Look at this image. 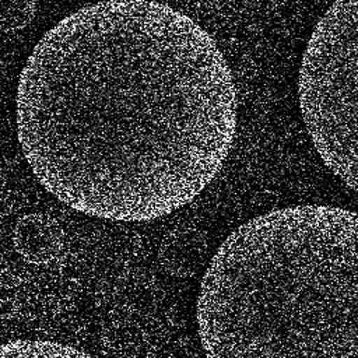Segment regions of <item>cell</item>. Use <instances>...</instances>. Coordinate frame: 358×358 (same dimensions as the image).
I'll return each mask as SVG.
<instances>
[{"label":"cell","instance_id":"obj_1","mask_svg":"<svg viewBox=\"0 0 358 358\" xmlns=\"http://www.w3.org/2000/svg\"><path fill=\"white\" fill-rule=\"evenodd\" d=\"M17 137L39 185L84 215L144 222L193 201L236 133V92L215 41L151 0L64 17L20 74Z\"/></svg>","mask_w":358,"mask_h":358},{"label":"cell","instance_id":"obj_2","mask_svg":"<svg viewBox=\"0 0 358 358\" xmlns=\"http://www.w3.org/2000/svg\"><path fill=\"white\" fill-rule=\"evenodd\" d=\"M206 358H358V214H259L213 255L196 302Z\"/></svg>","mask_w":358,"mask_h":358},{"label":"cell","instance_id":"obj_3","mask_svg":"<svg viewBox=\"0 0 358 358\" xmlns=\"http://www.w3.org/2000/svg\"><path fill=\"white\" fill-rule=\"evenodd\" d=\"M298 101L317 155L358 194V0H336L313 28Z\"/></svg>","mask_w":358,"mask_h":358},{"label":"cell","instance_id":"obj_4","mask_svg":"<svg viewBox=\"0 0 358 358\" xmlns=\"http://www.w3.org/2000/svg\"><path fill=\"white\" fill-rule=\"evenodd\" d=\"M64 232L60 224L45 213H28L18 218L13 229L17 253L32 264H48L59 257Z\"/></svg>","mask_w":358,"mask_h":358},{"label":"cell","instance_id":"obj_5","mask_svg":"<svg viewBox=\"0 0 358 358\" xmlns=\"http://www.w3.org/2000/svg\"><path fill=\"white\" fill-rule=\"evenodd\" d=\"M201 241L189 228H176L166 234L158 249L161 267L172 277H190L201 259Z\"/></svg>","mask_w":358,"mask_h":358},{"label":"cell","instance_id":"obj_6","mask_svg":"<svg viewBox=\"0 0 358 358\" xmlns=\"http://www.w3.org/2000/svg\"><path fill=\"white\" fill-rule=\"evenodd\" d=\"M0 358H95L73 345L46 340H14L0 344Z\"/></svg>","mask_w":358,"mask_h":358},{"label":"cell","instance_id":"obj_7","mask_svg":"<svg viewBox=\"0 0 358 358\" xmlns=\"http://www.w3.org/2000/svg\"><path fill=\"white\" fill-rule=\"evenodd\" d=\"M36 0H0V32L10 34L31 24Z\"/></svg>","mask_w":358,"mask_h":358},{"label":"cell","instance_id":"obj_8","mask_svg":"<svg viewBox=\"0 0 358 358\" xmlns=\"http://www.w3.org/2000/svg\"><path fill=\"white\" fill-rule=\"evenodd\" d=\"M192 340L187 338V337H182V338H178L169 352H168V357L166 358H192Z\"/></svg>","mask_w":358,"mask_h":358},{"label":"cell","instance_id":"obj_9","mask_svg":"<svg viewBox=\"0 0 358 358\" xmlns=\"http://www.w3.org/2000/svg\"><path fill=\"white\" fill-rule=\"evenodd\" d=\"M18 310V305L11 298L0 299V317L1 319H11Z\"/></svg>","mask_w":358,"mask_h":358}]
</instances>
